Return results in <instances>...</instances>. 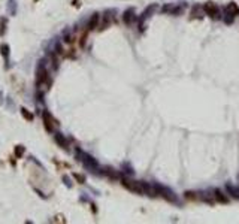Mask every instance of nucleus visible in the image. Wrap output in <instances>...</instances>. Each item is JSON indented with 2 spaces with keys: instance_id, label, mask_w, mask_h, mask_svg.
<instances>
[{
  "instance_id": "nucleus-1",
  "label": "nucleus",
  "mask_w": 239,
  "mask_h": 224,
  "mask_svg": "<svg viewBox=\"0 0 239 224\" xmlns=\"http://www.w3.org/2000/svg\"><path fill=\"white\" fill-rule=\"evenodd\" d=\"M121 184L124 185L126 188L132 193H138V194H142L146 191V187L142 184V182H134V181H129V179H123Z\"/></svg>"
},
{
  "instance_id": "nucleus-2",
  "label": "nucleus",
  "mask_w": 239,
  "mask_h": 224,
  "mask_svg": "<svg viewBox=\"0 0 239 224\" xmlns=\"http://www.w3.org/2000/svg\"><path fill=\"white\" fill-rule=\"evenodd\" d=\"M36 81H38V85L43 84L48 81V70L43 64V61H39L38 69H36Z\"/></svg>"
},
{
  "instance_id": "nucleus-3",
  "label": "nucleus",
  "mask_w": 239,
  "mask_h": 224,
  "mask_svg": "<svg viewBox=\"0 0 239 224\" xmlns=\"http://www.w3.org/2000/svg\"><path fill=\"white\" fill-rule=\"evenodd\" d=\"M43 121H45V127H47L48 132H54V127L57 126V121L51 117V114L47 111L43 112Z\"/></svg>"
},
{
  "instance_id": "nucleus-4",
  "label": "nucleus",
  "mask_w": 239,
  "mask_h": 224,
  "mask_svg": "<svg viewBox=\"0 0 239 224\" xmlns=\"http://www.w3.org/2000/svg\"><path fill=\"white\" fill-rule=\"evenodd\" d=\"M203 9L206 10V14L208 15H211V17H218V8L214 5V3H206L205 6H203Z\"/></svg>"
},
{
  "instance_id": "nucleus-5",
  "label": "nucleus",
  "mask_w": 239,
  "mask_h": 224,
  "mask_svg": "<svg viewBox=\"0 0 239 224\" xmlns=\"http://www.w3.org/2000/svg\"><path fill=\"white\" fill-rule=\"evenodd\" d=\"M99 21H100V15L94 14L88 21V30H94L96 27H99Z\"/></svg>"
},
{
  "instance_id": "nucleus-6",
  "label": "nucleus",
  "mask_w": 239,
  "mask_h": 224,
  "mask_svg": "<svg viewBox=\"0 0 239 224\" xmlns=\"http://www.w3.org/2000/svg\"><path fill=\"white\" fill-rule=\"evenodd\" d=\"M0 54L3 55V59L6 63H9V45L8 43H2L0 45Z\"/></svg>"
},
{
  "instance_id": "nucleus-7",
  "label": "nucleus",
  "mask_w": 239,
  "mask_h": 224,
  "mask_svg": "<svg viewBox=\"0 0 239 224\" xmlns=\"http://www.w3.org/2000/svg\"><path fill=\"white\" fill-rule=\"evenodd\" d=\"M24 153H26V148L23 145H17L15 146V149H14V156L15 158H21V157L24 156Z\"/></svg>"
},
{
  "instance_id": "nucleus-8",
  "label": "nucleus",
  "mask_w": 239,
  "mask_h": 224,
  "mask_svg": "<svg viewBox=\"0 0 239 224\" xmlns=\"http://www.w3.org/2000/svg\"><path fill=\"white\" fill-rule=\"evenodd\" d=\"M8 10L12 15H17V2L15 0H9L8 2Z\"/></svg>"
},
{
  "instance_id": "nucleus-9",
  "label": "nucleus",
  "mask_w": 239,
  "mask_h": 224,
  "mask_svg": "<svg viewBox=\"0 0 239 224\" xmlns=\"http://www.w3.org/2000/svg\"><path fill=\"white\" fill-rule=\"evenodd\" d=\"M21 114H23V117L26 118V120H29V121H33V114L31 112H29V109H26V108H23L21 109Z\"/></svg>"
},
{
  "instance_id": "nucleus-10",
  "label": "nucleus",
  "mask_w": 239,
  "mask_h": 224,
  "mask_svg": "<svg viewBox=\"0 0 239 224\" xmlns=\"http://www.w3.org/2000/svg\"><path fill=\"white\" fill-rule=\"evenodd\" d=\"M56 142H57L58 145L66 146V139L63 137V135H61V133H57V135H56Z\"/></svg>"
},
{
  "instance_id": "nucleus-11",
  "label": "nucleus",
  "mask_w": 239,
  "mask_h": 224,
  "mask_svg": "<svg viewBox=\"0 0 239 224\" xmlns=\"http://www.w3.org/2000/svg\"><path fill=\"white\" fill-rule=\"evenodd\" d=\"M0 22H2V26H0V35L3 36L5 31H6V22H8V21H6L5 17H2V18H0Z\"/></svg>"
},
{
  "instance_id": "nucleus-12",
  "label": "nucleus",
  "mask_w": 239,
  "mask_h": 224,
  "mask_svg": "<svg viewBox=\"0 0 239 224\" xmlns=\"http://www.w3.org/2000/svg\"><path fill=\"white\" fill-rule=\"evenodd\" d=\"M229 10H232L235 15H238L239 14V9H238V6L235 5V3H230V6H229Z\"/></svg>"
},
{
  "instance_id": "nucleus-13",
  "label": "nucleus",
  "mask_w": 239,
  "mask_h": 224,
  "mask_svg": "<svg viewBox=\"0 0 239 224\" xmlns=\"http://www.w3.org/2000/svg\"><path fill=\"white\" fill-rule=\"evenodd\" d=\"M124 21L127 22V24L132 21V10H127V12L124 14Z\"/></svg>"
},
{
  "instance_id": "nucleus-14",
  "label": "nucleus",
  "mask_w": 239,
  "mask_h": 224,
  "mask_svg": "<svg viewBox=\"0 0 239 224\" xmlns=\"http://www.w3.org/2000/svg\"><path fill=\"white\" fill-rule=\"evenodd\" d=\"M73 178H76V179L79 181V182H81V184H82V182H85V178H84L82 175H78V173H73Z\"/></svg>"
},
{
  "instance_id": "nucleus-15",
  "label": "nucleus",
  "mask_w": 239,
  "mask_h": 224,
  "mask_svg": "<svg viewBox=\"0 0 239 224\" xmlns=\"http://www.w3.org/2000/svg\"><path fill=\"white\" fill-rule=\"evenodd\" d=\"M215 194H217V200H220V202H227V199H226V197H223V196H221V193H218V191H217Z\"/></svg>"
},
{
  "instance_id": "nucleus-16",
  "label": "nucleus",
  "mask_w": 239,
  "mask_h": 224,
  "mask_svg": "<svg viewBox=\"0 0 239 224\" xmlns=\"http://www.w3.org/2000/svg\"><path fill=\"white\" fill-rule=\"evenodd\" d=\"M3 103V93H2V90H0V105Z\"/></svg>"
}]
</instances>
